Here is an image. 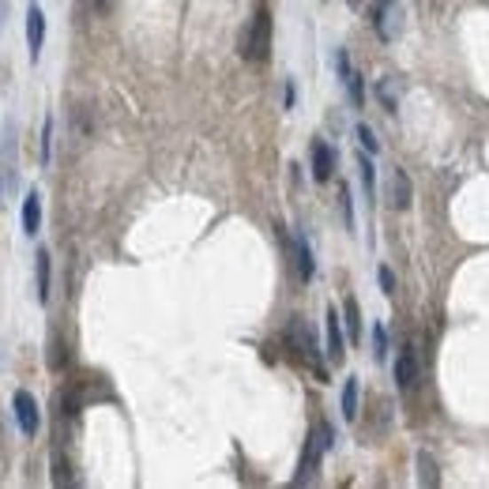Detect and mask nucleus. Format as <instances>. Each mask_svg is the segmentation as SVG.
Wrapping results in <instances>:
<instances>
[{
	"label": "nucleus",
	"instance_id": "f257e3e1",
	"mask_svg": "<svg viewBox=\"0 0 489 489\" xmlns=\"http://www.w3.org/2000/svg\"><path fill=\"white\" fill-rule=\"evenodd\" d=\"M238 50L248 65H264L272 57V8L267 4H256V12L248 15V23L238 38Z\"/></svg>",
	"mask_w": 489,
	"mask_h": 489
},
{
	"label": "nucleus",
	"instance_id": "f03ea898",
	"mask_svg": "<svg viewBox=\"0 0 489 489\" xmlns=\"http://www.w3.org/2000/svg\"><path fill=\"white\" fill-rule=\"evenodd\" d=\"M287 346L294 351V358L302 361V366H309V369L327 384V366H324V358H320V343H317L312 327H309L302 317H294V320L287 324Z\"/></svg>",
	"mask_w": 489,
	"mask_h": 489
},
{
	"label": "nucleus",
	"instance_id": "7ed1b4c3",
	"mask_svg": "<svg viewBox=\"0 0 489 489\" xmlns=\"http://www.w3.org/2000/svg\"><path fill=\"white\" fill-rule=\"evenodd\" d=\"M331 437H335V433H331L327 422H317V425H312V433H309V440H305V452H302V463H297L294 485H309L312 478H317L324 452L331 448Z\"/></svg>",
	"mask_w": 489,
	"mask_h": 489
},
{
	"label": "nucleus",
	"instance_id": "20e7f679",
	"mask_svg": "<svg viewBox=\"0 0 489 489\" xmlns=\"http://www.w3.org/2000/svg\"><path fill=\"white\" fill-rule=\"evenodd\" d=\"M373 27H376V35H381L384 42H396V38L403 35V27H406V8H403V0H376Z\"/></svg>",
	"mask_w": 489,
	"mask_h": 489
},
{
	"label": "nucleus",
	"instance_id": "39448f33",
	"mask_svg": "<svg viewBox=\"0 0 489 489\" xmlns=\"http://www.w3.org/2000/svg\"><path fill=\"white\" fill-rule=\"evenodd\" d=\"M12 410H15V422H20L23 437H35V433H38V425H42V414H38V399L30 396V391H15Z\"/></svg>",
	"mask_w": 489,
	"mask_h": 489
},
{
	"label": "nucleus",
	"instance_id": "423d86ee",
	"mask_svg": "<svg viewBox=\"0 0 489 489\" xmlns=\"http://www.w3.org/2000/svg\"><path fill=\"white\" fill-rule=\"evenodd\" d=\"M331 173H335V147L324 144V139H312V177L324 185L331 181Z\"/></svg>",
	"mask_w": 489,
	"mask_h": 489
},
{
	"label": "nucleus",
	"instance_id": "0eeeda50",
	"mask_svg": "<svg viewBox=\"0 0 489 489\" xmlns=\"http://www.w3.org/2000/svg\"><path fill=\"white\" fill-rule=\"evenodd\" d=\"M290 248H294L297 279H302V282H312V275H317V260H312V248H309V241H305V233H294Z\"/></svg>",
	"mask_w": 489,
	"mask_h": 489
},
{
	"label": "nucleus",
	"instance_id": "6e6552de",
	"mask_svg": "<svg viewBox=\"0 0 489 489\" xmlns=\"http://www.w3.org/2000/svg\"><path fill=\"white\" fill-rule=\"evenodd\" d=\"M324 327H327V361H331V366H339V361L346 358V343H343V324H339L335 309H327Z\"/></svg>",
	"mask_w": 489,
	"mask_h": 489
},
{
	"label": "nucleus",
	"instance_id": "1a4fd4ad",
	"mask_svg": "<svg viewBox=\"0 0 489 489\" xmlns=\"http://www.w3.org/2000/svg\"><path fill=\"white\" fill-rule=\"evenodd\" d=\"M27 45H30V60H38L42 45H45V15H42V8L27 12Z\"/></svg>",
	"mask_w": 489,
	"mask_h": 489
},
{
	"label": "nucleus",
	"instance_id": "9d476101",
	"mask_svg": "<svg viewBox=\"0 0 489 489\" xmlns=\"http://www.w3.org/2000/svg\"><path fill=\"white\" fill-rule=\"evenodd\" d=\"M384 200H388L396 211H406V208H410V181H406V173H403V170H391Z\"/></svg>",
	"mask_w": 489,
	"mask_h": 489
},
{
	"label": "nucleus",
	"instance_id": "9b49d317",
	"mask_svg": "<svg viewBox=\"0 0 489 489\" xmlns=\"http://www.w3.org/2000/svg\"><path fill=\"white\" fill-rule=\"evenodd\" d=\"M42 230V193H27L23 200V233L27 238H38Z\"/></svg>",
	"mask_w": 489,
	"mask_h": 489
},
{
	"label": "nucleus",
	"instance_id": "f8f14e48",
	"mask_svg": "<svg viewBox=\"0 0 489 489\" xmlns=\"http://www.w3.org/2000/svg\"><path fill=\"white\" fill-rule=\"evenodd\" d=\"M35 287H38V302H50V287H53V272H50V252L38 248L35 256Z\"/></svg>",
	"mask_w": 489,
	"mask_h": 489
},
{
	"label": "nucleus",
	"instance_id": "ddd939ff",
	"mask_svg": "<svg viewBox=\"0 0 489 489\" xmlns=\"http://www.w3.org/2000/svg\"><path fill=\"white\" fill-rule=\"evenodd\" d=\"M396 384H399V391H410L418 384V358H414V351H403L399 354V361H396Z\"/></svg>",
	"mask_w": 489,
	"mask_h": 489
},
{
	"label": "nucleus",
	"instance_id": "4468645a",
	"mask_svg": "<svg viewBox=\"0 0 489 489\" xmlns=\"http://www.w3.org/2000/svg\"><path fill=\"white\" fill-rule=\"evenodd\" d=\"M358 399H361L358 376H346V384H343V418H346V422L358 418Z\"/></svg>",
	"mask_w": 489,
	"mask_h": 489
},
{
	"label": "nucleus",
	"instance_id": "2eb2a0df",
	"mask_svg": "<svg viewBox=\"0 0 489 489\" xmlns=\"http://www.w3.org/2000/svg\"><path fill=\"white\" fill-rule=\"evenodd\" d=\"M343 317H346V335H351V343H358L361 339V309H358L354 297H346Z\"/></svg>",
	"mask_w": 489,
	"mask_h": 489
},
{
	"label": "nucleus",
	"instance_id": "dca6fc26",
	"mask_svg": "<svg viewBox=\"0 0 489 489\" xmlns=\"http://www.w3.org/2000/svg\"><path fill=\"white\" fill-rule=\"evenodd\" d=\"M358 173H361V185H366V196H376V170L369 162V154H358Z\"/></svg>",
	"mask_w": 489,
	"mask_h": 489
},
{
	"label": "nucleus",
	"instance_id": "f3484780",
	"mask_svg": "<svg viewBox=\"0 0 489 489\" xmlns=\"http://www.w3.org/2000/svg\"><path fill=\"white\" fill-rule=\"evenodd\" d=\"M418 470H422V485H437L440 482V475H437V460H433V455L430 452H418Z\"/></svg>",
	"mask_w": 489,
	"mask_h": 489
},
{
	"label": "nucleus",
	"instance_id": "a211bd4d",
	"mask_svg": "<svg viewBox=\"0 0 489 489\" xmlns=\"http://www.w3.org/2000/svg\"><path fill=\"white\" fill-rule=\"evenodd\" d=\"M68 463H65V455H60V448H53V485H68Z\"/></svg>",
	"mask_w": 489,
	"mask_h": 489
},
{
	"label": "nucleus",
	"instance_id": "6ab92c4d",
	"mask_svg": "<svg viewBox=\"0 0 489 489\" xmlns=\"http://www.w3.org/2000/svg\"><path fill=\"white\" fill-rule=\"evenodd\" d=\"M384 354H388V331H384V324H376L373 327V358L384 361Z\"/></svg>",
	"mask_w": 489,
	"mask_h": 489
},
{
	"label": "nucleus",
	"instance_id": "aec40b11",
	"mask_svg": "<svg viewBox=\"0 0 489 489\" xmlns=\"http://www.w3.org/2000/svg\"><path fill=\"white\" fill-rule=\"evenodd\" d=\"M343 83H346V91H351V99H354V106H361V102H366V87H361V75H358V72H351V75H343Z\"/></svg>",
	"mask_w": 489,
	"mask_h": 489
},
{
	"label": "nucleus",
	"instance_id": "412c9836",
	"mask_svg": "<svg viewBox=\"0 0 489 489\" xmlns=\"http://www.w3.org/2000/svg\"><path fill=\"white\" fill-rule=\"evenodd\" d=\"M376 94H381V102H384L388 109H396V94H399L396 80H381V87H376Z\"/></svg>",
	"mask_w": 489,
	"mask_h": 489
},
{
	"label": "nucleus",
	"instance_id": "4be33fe9",
	"mask_svg": "<svg viewBox=\"0 0 489 489\" xmlns=\"http://www.w3.org/2000/svg\"><path fill=\"white\" fill-rule=\"evenodd\" d=\"M50 139H53V121L45 117V124H42V147H38V159H42V166L50 162Z\"/></svg>",
	"mask_w": 489,
	"mask_h": 489
},
{
	"label": "nucleus",
	"instance_id": "5701e85b",
	"mask_svg": "<svg viewBox=\"0 0 489 489\" xmlns=\"http://www.w3.org/2000/svg\"><path fill=\"white\" fill-rule=\"evenodd\" d=\"M358 139H361V147H366L369 154H376V151H381V144H376V136H373V129H369V124H358Z\"/></svg>",
	"mask_w": 489,
	"mask_h": 489
},
{
	"label": "nucleus",
	"instance_id": "b1692460",
	"mask_svg": "<svg viewBox=\"0 0 489 489\" xmlns=\"http://www.w3.org/2000/svg\"><path fill=\"white\" fill-rule=\"evenodd\" d=\"M339 203H343V218H346V226L354 230V211H351V188H339Z\"/></svg>",
	"mask_w": 489,
	"mask_h": 489
},
{
	"label": "nucleus",
	"instance_id": "393cba45",
	"mask_svg": "<svg viewBox=\"0 0 489 489\" xmlns=\"http://www.w3.org/2000/svg\"><path fill=\"white\" fill-rule=\"evenodd\" d=\"M376 279H381V287H384V294H396V275L388 272V267H381V272H376Z\"/></svg>",
	"mask_w": 489,
	"mask_h": 489
},
{
	"label": "nucleus",
	"instance_id": "a878e982",
	"mask_svg": "<svg viewBox=\"0 0 489 489\" xmlns=\"http://www.w3.org/2000/svg\"><path fill=\"white\" fill-rule=\"evenodd\" d=\"M114 4H117V0H94V8H99V12H114Z\"/></svg>",
	"mask_w": 489,
	"mask_h": 489
},
{
	"label": "nucleus",
	"instance_id": "bb28decb",
	"mask_svg": "<svg viewBox=\"0 0 489 489\" xmlns=\"http://www.w3.org/2000/svg\"><path fill=\"white\" fill-rule=\"evenodd\" d=\"M0 193H4V185H0Z\"/></svg>",
	"mask_w": 489,
	"mask_h": 489
}]
</instances>
